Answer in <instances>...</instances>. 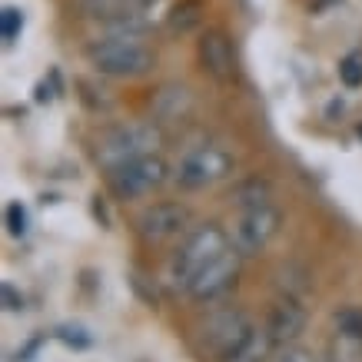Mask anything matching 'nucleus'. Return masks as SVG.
Wrapping results in <instances>:
<instances>
[{
  "label": "nucleus",
  "instance_id": "nucleus-1",
  "mask_svg": "<svg viewBox=\"0 0 362 362\" xmlns=\"http://www.w3.org/2000/svg\"><path fill=\"white\" fill-rule=\"evenodd\" d=\"M87 60L97 74L117 80L143 77L156 64L153 50L140 40V33H103L87 44Z\"/></svg>",
  "mask_w": 362,
  "mask_h": 362
},
{
  "label": "nucleus",
  "instance_id": "nucleus-2",
  "mask_svg": "<svg viewBox=\"0 0 362 362\" xmlns=\"http://www.w3.org/2000/svg\"><path fill=\"white\" fill-rule=\"evenodd\" d=\"M223 250H230V236H226L216 223L197 226L187 240L180 243V250L173 252V259H170V279H173L180 289H187V286L193 283V276L206 263H213Z\"/></svg>",
  "mask_w": 362,
  "mask_h": 362
},
{
  "label": "nucleus",
  "instance_id": "nucleus-3",
  "mask_svg": "<svg viewBox=\"0 0 362 362\" xmlns=\"http://www.w3.org/2000/svg\"><path fill=\"white\" fill-rule=\"evenodd\" d=\"M156 146H160V130L153 123H123V127H113L110 133L100 136L97 160L103 170H113V166L130 163L136 156L153 153Z\"/></svg>",
  "mask_w": 362,
  "mask_h": 362
},
{
  "label": "nucleus",
  "instance_id": "nucleus-4",
  "mask_svg": "<svg viewBox=\"0 0 362 362\" xmlns=\"http://www.w3.org/2000/svg\"><path fill=\"white\" fill-rule=\"evenodd\" d=\"M163 180H166V163L156 153L136 156L130 163L107 170V183H110V193L117 199H140L146 193H153L156 187H163Z\"/></svg>",
  "mask_w": 362,
  "mask_h": 362
},
{
  "label": "nucleus",
  "instance_id": "nucleus-5",
  "mask_svg": "<svg viewBox=\"0 0 362 362\" xmlns=\"http://www.w3.org/2000/svg\"><path fill=\"white\" fill-rule=\"evenodd\" d=\"M250 332H252V322L246 319L243 309H223V313H213L206 319V326L199 329V342H203V349L216 362H226L246 342Z\"/></svg>",
  "mask_w": 362,
  "mask_h": 362
},
{
  "label": "nucleus",
  "instance_id": "nucleus-6",
  "mask_svg": "<svg viewBox=\"0 0 362 362\" xmlns=\"http://www.w3.org/2000/svg\"><path fill=\"white\" fill-rule=\"evenodd\" d=\"M233 173V156L220 146H197L189 150L176 166V183L180 189H203L220 183L223 176Z\"/></svg>",
  "mask_w": 362,
  "mask_h": 362
},
{
  "label": "nucleus",
  "instance_id": "nucleus-7",
  "mask_svg": "<svg viewBox=\"0 0 362 362\" xmlns=\"http://www.w3.org/2000/svg\"><path fill=\"white\" fill-rule=\"evenodd\" d=\"M240 269H243V252H236L230 246V250H223L213 263H206L193 276V283L187 286V293L197 299V303H213V299L226 296L233 286L240 283Z\"/></svg>",
  "mask_w": 362,
  "mask_h": 362
},
{
  "label": "nucleus",
  "instance_id": "nucleus-8",
  "mask_svg": "<svg viewBox=\"0 0 362 362\" xmlns=\"http://www.w3.org/2000/svg\"><path fill=\"white\" fill-rule=\"evenodd\" d=\"M276 233H279V213L269 203L266 206H250L240 213V220L233 223L230 233V246L243 256H256L269 246Z\"/></svg>",
  "mask_w": 362,
  "mask_h": 362
},
{
  "label": "nucleus",
  "instance_id": "nucleus-9",
  "mask_svg": "<svg viewBox=\"0 0 362 362\" xmlns=\"http://www.w3.org/2000/svg\"><path fill=\"white\" fill-rule=\"evenodd\" d=\"M80 11L107 27V33H143L150 23L143 13L146 7L136 0H80Z\"/></svg>",
  "mask_w": 362,
  "mask_h": 362
},
{
  "label": "nucleus",
  "instance_id": "nucleus-10",
  "mask_svg": "<svg viewBox=\"0 0 362 362\" xmlns=\"http://www.w3.org/2000/svg\"><path fill=\"white\" fill-rule=\"evenodd\" d=\"M187 223H189L187 206H180V203H153V206H146L136 216V236L143 243H150V246H160V243L180 236L187 230Z\"/></svg>",
  "mask_w": 362,
  "mask_h": 362
},
{
  "label": "nucleus",
  "instance_id": "nucleus-11",
  "mask_svg": "<svg viewBox=\"0 0 362 362\" xmlns=\"http://www.w3.org/2000/svg\"><path fill=\"white\" fill-rule=\"evenodd\" d=\"M197 60L213 80L230 83L236 77V54H233L230 37L223 30H206L197 40Z\"/></svg>",
  "mask_w": 362,
  "mask_h": 362
},
{
  "label": "nucleus",
  "instance_id": "nucleus-12",
  "mask_svg": "<svg viewBox=\"0 0 362 362\" xmlns=\"http://www.w3.org/2000/svg\"><path fill=\"white\" fill-rule=\"evenodd\" d=\"M306 329V313L296 299H279L269 309V319H266V332L276 346H286V342H296L299 332Z\"/></svg>",
  "mask_w": 362,
  "mask_h": 362
},
{
  "label": "nucleus",
  "instance_id": "nucleus-13",
  "mask_svg": "<svg viewBox=\"0 0 362 362\" xmlns=\"http://www.w3.org/2000/svg\"><path fill=\"white\" fill-rule=\"evenodd\" d=\"M189 107H193L189 90H183V87H163L160 93H156V100H153V117L160 123H176V120H183V117H187Z\"/></svg>",
  "mask_w": 362,
  "mask_h": 362
},
{
  "label": "nucleus",
  "instance_id": "nucleus-14",
  "mask_svg": "<svg viewBox=\"0 0 362 362\" xmlns=\"http://www.w3.org/2000/svg\"><path fill=\"white\" fill-rule=\"evenodd\" d=\"M273 346H276V342L269 339L266 326H263V329H256V326H252V332L246 336V342H243L240 349L233 352L226 362H263L266 356H269V349H273Z\"/></svg>",
  "mask_w": 362,
  "mask_h": 362
},
{
  "label": "nucleus",
  "instance_id": "nucleus-15",
  "mask_svg": "<svg viewBox=\"0 0 362 362\" xmlns=\"http://www.w3.org/2000/svg\"><path fill=\"white\" fill-rule=\"evenodd\" d=\"M326 362H362V339L336 332L329 339V349H326Z\"/></svg>",
  "mask_w": 362,
  "mask_h": 362
},
{
  "label": "nucleus",
  "instance_id": "nucleus-16",
  "mask_svg": "<svg viewBox=\"0 0 362 362\" xmlns=\"http://www.w3.org/2000/svg\"><path fill=\"white\" fill-rule=\"evenodd\" d=\"M199 17H203V0H183V4L173 7V13H170V30H180V33L193 30L199 23Z\"/></svg>",
  "mask_w": 362,
  "mask_h": 362
},
{
  "label": "nucleus",
  "instance_id": "nucleus-17",
  "mask_svg": "<svg viewBox=\"0 0 362 362\" xmlns=\"http://www.w3.org/2000/svg\"><path fill=\"white\" fill-rule=\"evenodd\" d=\"M236 203H240L243 209L266 206V203H269V183H263V180H246V183L236 189Z\"/></svg>",
  "mask_w": 362,
  "mask_h": 362
},
{
  "label": "nucleus",
  "instance_id": "nucleus-18",
  "mask_svg": "<svg viewBox=\"0 0 362 362\" xmlns=\"http://www.w3.org/2000/svg\"><path fill=\"white\" fill-rule=\"evenodd\" d=\"M336 332L362 339V306H342L336 309Z\"/></svg>",
  "mask_w": 362,
  "mask_h": 362
},
{
  "label": "nucleus",
  "instance_id": "nucleus-19",
  "mask_svg": "<svg viewBox=\"0 0 362 362\" xmlns=\"http://www.w3.org/2000/svg\"><path fill=\"white\" fill-rule=\"evenodd\" d=\"M339 80H342V87H349V90L362 87V54H349L346 60H342L339 64Z\"/></svg>",
  "mask_w": 362,
  "mask_h": 362
},
{
  "label": "nucleus",
  "instance_id": "nucleus-20",
  "mask_svg": "<svg viewBox=\"0 0 362 362\" xmlns=\"http://www.w3.org/2000/svg\"><path fill=\"white\" fill-rule=\"evenodd\" d=\"M21 30H23V11L7 7V11L0 13V33H4V40H7V44H13V40L21 37Z\"/></svg>",
  "mask_w": 362,
  "mask_h": 362
},
{
  "label": "nucleus",
  "instance_id": "nucleus-21",
  "mask_svg": "<svg viewBox=\"0 0 362 362\" xmlns=\"http://www.w3.org/2000/svg\"><path fill=\"white\" fill-rule=\"evenodd\" d=\"M57 339L64 342V346H70V349H90V342H93L83 326H60V329H57Z\"/></svg>",
  "mask_w": 362,
  "mask_h": 362
},
{
  "label": "nucleus",
  "instance_id": "nucleus-22",
  "mask_svg": "<svg viewBox=\"0 0 362 362\" xmlns=\"http://www.w3.org/2000/svg\"><path fill=\"white\" fill-rule=\"evenodd\" d=\"M4 223H7V233H11V236H23V233H27V209H23L21 203H11L7 213H4Z\"/></svg>",
  "mask_w": 362,
  "mask_h": 362
},
{
  "label": "nucleus",
  "instance_id": "nucleus-23",
  "mask_svg": "<svg viewBox=\"0 0 362 362\" xmlns=\"http://www.w3.org/2000/svg\"><path fill=\"white\" fill-rule=\"evenodd\" d=\"M0 293H4V309H11V313H21V309H23V296L17 293V289H13L11 283H4V289H0Z\"/></svg>",
  "mask_w": 362,
  "mask_h": 362
},
{
  "label": "nucleus",
  "instance_id": "nucleus-24",
  "mask_svg": "<svg viewBox=\"0 0 362 362\" xmlns=\"http://www.w3.org/2000/svg\"><path fill=\"white\" fill-rule=\"evenodd\" d=\"M279 362H309V356H306V352H286Z\"/></svg>",
  "mask_w": 362,
  "mask_h": 362
},
{
  "label": "nucleus",
  "instance_id": "nucleus-25",
  "mask_svg": "<svg viewBox=\"0 0 362 362\" xmlns=\"http://www.w3.org/2000/svg\"><path fill=\"white\" fill-rule=\"evenodd\" d=\"M136 4H143V7H150V4H156V0H136Z\"/></svg>",
  "mask_w": 362,
  "mask_h": 362
},
{
  "label": "nucleus",
  "instance_id": "nucleus-26",
  "mask_svg": "<svg viewBox=\"0 0 362 362\" xmlns=\"http://www.w3.org/2000/svg\"><path fill=\"white\" fill-rule=\"evenodd\" d=\"M359 136H362V127H359Z\"/></svg>",
  "mask_w": 362,
  "mask_h": 362
}]
</instances>
